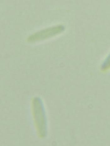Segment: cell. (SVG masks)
<instances>
[{
	"mask_svg": "<svg viewBox=\"0 0 110 146\" xmlns=\"http://www.w3.org/2000/svg\"><path fill=\"white\" fill-rule=\"evenodd\" d=\"M64 29V27L62 25L46 28L31 35L28 37L27 40L29 42H33L45 40L61 33Z\"/></svg>",
	"mask_w": 110,
	"mask_h": 146,
	"instance_id": "obj_1",
	"label": "cell"
},
{
	"mask_svg": "<svg viewBox=\"0 0 110 146\" xmlns=\"http://www.w3.org/2000/svg\"><path fill=\"white\" fill-rule=\"evenodd\" d=\"M110 68V53L107 57L102 65V69L103 70H107Z\"/></svg>",
	"mask_w": 110,
	"mask_h": 146,
	"instance_id": "obj_2",
	"label": "cell"
}]
</instances>
